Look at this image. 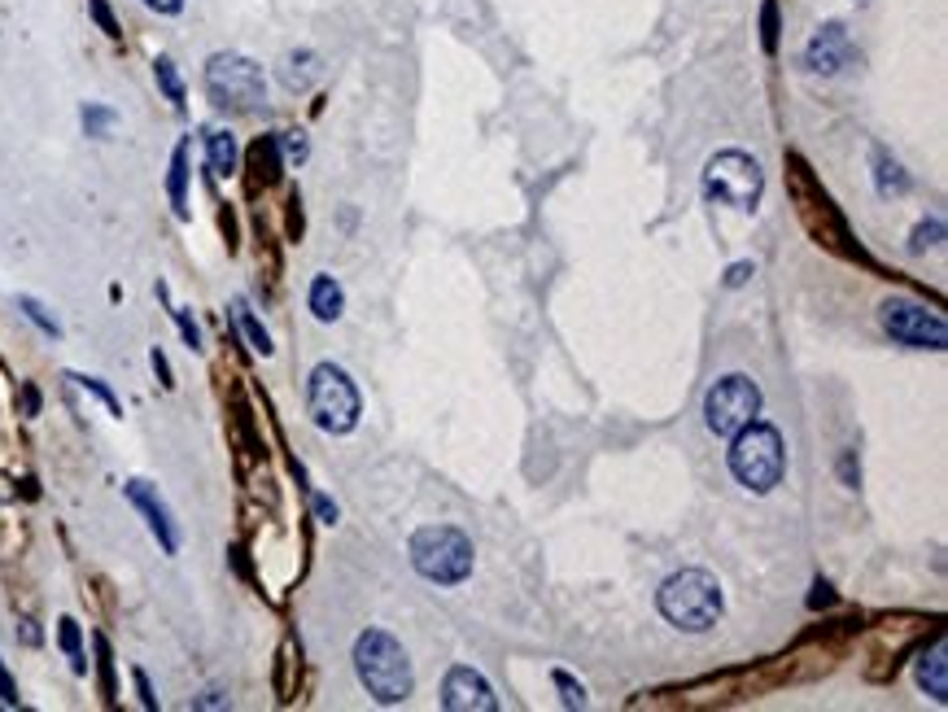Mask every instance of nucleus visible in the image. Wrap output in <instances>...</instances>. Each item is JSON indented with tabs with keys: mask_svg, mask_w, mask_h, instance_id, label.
Wrapping results in <instances>:
<instances>
[{
	"mask_svg": "<svg viewBox=\"0 0 948 712\" xmlns=\"http://www.w3.org/2000/svg\"><path fill=\"white\" fill-rule=\"evenodd\" d=\"M354 669H358V682L367 687V696L376 704H402L415 687L411 678V661L402 652V643L385 630H363L358 643H354Z\"/></svg>",
	"mask_w": 948,
	"mask_h": 712,
	"instance_id": "1",
	"label": "nucleus"
},
{
	"mask_svg": "<svg viewBox=\"0 0 948 712\" xmlns=\"http://www.w3.org/2000/svg\"><path fill=\"white\" fill-rule=\"evenodd\" d=\"M655 604H660V617H664L669 625L686 630V634H704V630H712V625L721 621V586H717V577L704 573V569H682V573H673V577L660 586Z\"/></svg>",
	"mask_w": 948,
	"mask_h": 712,
	"instance_id": "2",
	"label": "nucleus"
},
{
	"mask_svg": "<svg viewBox=\"0 0 948 712\" xmlns=\"http://www.w3.org/2000/svg\"><path fill=\"white\" fill-rule=\"evenodd\" d=\"M730 472H734V481H739L743 490L769 494V490L783 481V472H787L783 433H778L774 424H761V420L743 424V428L734 433V441H730Z\"/></svg>",
	"mask_w": 948,
	"mask_h": 712,
	"instance_id": "3",
	"label": "nucleus"
},
{
	"mask_svg": "<svg viewBox=\"0 0 948 712\" xmlns=\"http://www.w3.org/2000/svg\"><path fill=\"white\" fill-rule=\"evenodd\" d=\"M411 564L433 586H459L472 573V542L455 525H424L411 538Z\"/></svg>",
	"mask_w": 948,
	"mask_h": 712,
	"instance_id": "4",
	"label": "nucleus"
},
{
	"mask_svg": "<svg viewBox=\"0 0 948 712\" xmlns=\"http://www.w3.org/2000/svg\"><path fill=\"white\" fill-rule=\"evenodd\" d=\"M704 193L717 206H734V210H752L765 193V171L752 153L743 149H726L717 158H708L704 166Z\"/></svg>",
	"mask_w": 948,
	"mask_h": 712,
	"instance_id": "5",
	"label": "nucleus"
},
{
	"mask_svg": "<svg viewBox=\"0 0 948 712\" xmlns=\"http://www.w3.org/2000/svg\"><path fill=\"white\" fill-rule=\"evenodd\" d=\"M307 406H311V420L323 433H350L358 424L363 398H358L354 380L336 363H319L311 371V380H307Z\"/></svg>",
	"mask_w": 948,
	"mask_h": 712,
	"instance_id": "6",
	"label": "nucleus"
},
{
	"mask_svg": "<svg viewBox=\"0 0 948 712\" xmlns=\"http://www.w3.org/2000/svg\"><path fill=\"white\" fill-rule=\"evenodd\" d=\"M206 88L215 96L219 110H259L263 96H267V83H263V70L241 57V53H215L210 66H206Z\"/></svg>",
	"mask_w": 948,
	"mask_h": 712,
	"instance_id": "7",
	"label": "nucleus"
},
{
	"mask_svg": "<svg viewBox=\"0 0 948 712\" xmlns=\"http://www.w3.org/2000/svg\"><path fill=\"white\" fill-rule=\"evenodd\" d=\"M761 415V389H756V380H747V376H721L712 389H708V398H704V424L717 433V437H734L743 424H752Z\"/></svg>",
	"mask_w": 948,
	"mask_h": 712,
	"instance_id": "8",
	"label": "nucleus"
},
{
	"mask_svg": "<svg viewBox=\"0 0 948 712\" xmlns=\"http://www.w3.org/2000/svg\"><path fill=\"white\" fill-rule=\"evenodd\" d=\"M791 162V193H796V202H800V219H804V228L826 245V250H840V254H848V228H844V219H840V210L831 206V197L813 184V175H809V166L791 153L787 158Z\"/></svg>",
	"mask_w": 948,
	"mask_h": 712,
	"instance_id": "9",
	"label": "nucleus"
},
{
	"mask_svg": "<svg viewBox=\"0 0 948 712\" xmlns=\"http://www.w3.org/2000/svg\"><path fill=\"white\" fill-rule=\"evenodd\" d=\"M883 329L892 342H901L910 351H945L948 342L945 315L923 307V302H905V298L883 302Z\"/></svg>",
	"mask_w": 948,
	"mask_h": 712,
	"instance_id": "10",
	"label": "nucleus"
},
{
	"mask_svg": "<svg viewBox=\"0 0 948 712\" xmlns=\"http://www.w3.org/2000/svg\"><path fill=\"white\" fill-rule=\"evenodd\" d=\"M442 709L446 712H494L499 709V700H494L490 682H486L477 669L455 665V669L446 674V687H442Z\"/></svg>",
	"mask_w": 948,
	"mask_h": 712,
	"instance_id": "11",
	"label": "nucleus"
},
{
	"mask_svg": "<svg viewBox=\"0 0 948 712\" xmlns=\"http://www.w3.org/2000/svg\"><path fill=\"white\" fill-rule=\"evenodd\" d=\"M848 61H853V44H848L844 22H826V26L809 39V48H804V66L818 70V74H840Z\"/></svg>",
	"mask_w": 948,
	"mask_h": 712,
	"instance_id": "12",
	"label": "nucleus"
},
{
	"mask_svg": "<svg viewBox=\"0 0 948 712\" xmlns=\"http://www.w3.org/2000/svg\"><path fill=\"white\" fill-rule=\"evenodd\" d=\"M127 498H132V503L145 512V520H149L153 538L162 542V551H167V555H175V551H180V533H175V520H171L167 503L158 498V490H153L149 481H127Z\"/></svg>",
	"mask_w": 948,
	"mask_h": 712,
	"instance_id": "13",
	"label": "nucleus"
},
{
	"mask_svg": "<svg viewBox=\"0 0 948 712\" xmlns=\"http://www.w3.org/2000/svg\"><path fill=\"white\" fill-rule=\"evenodd\" d=\"M918 687H923L936 704H945L948 700V643H945V634H936L932 652L918 656Z\"/></svg>",
	"mask_w": 948,
	"mask_h": 712,
	"instance_id": "14",
	"label": "nucleus"
},
{
	"mask_svg": "<svg viewBox=\"0 0 948 712\" xmlns=\"http://www.w3.org/2000/svg\"><path fill=\"white\" fill-rule=\"evenodd\" d=\"M250 166H254V188L259 184H276L281 180V140L276 136H263L254 149H250Z\"/></svg>",
	"mask_w": 948,
	"mask_h": 712,
	"instance_id": "15",
	"label": "nucleus"
},
{
	"mask_svg": "<svg viewBox=\"0 0 948 712\" xmlns=\"http://www.w3.org/2000/svg\"><path fill=\"white\" fill-rule=\"evenodd\" d=\"M341 311H345V294H341V285H336L332 276H316V285H311V315L323 320V324H332Z\"/></svg>",
	"mask_w": 948,
	"mask_h": 712,
	"instance_id": "16",
	"label": "nucleus"
},
{
	"mask_svg": "<svg viewBox=\"0 0 948 712\" xmlns=\"http://www.w3.org/2000/svg\"><path fill=\"white\" fill-rule=\"evenodd\" d=\"M875 184H879L883 197H901V193H910V175H905V166H901L888 149H875Z\"/></svg>",
	"mask_w": 948,
	"mask_h": 712,
	"instance_id": "17",
	"label": "nucleus"
},
{
	"mask_svg": "<svg viewBox=\"0 0 948 712\" xmlns=\"http://www.w3.org/2000/svg\"><path fill=\"white\" fill-rule=\"evenodd\" d=\"M281 79H285V88H289V92H307V88H311V83L319 79V57L311 53V48H302V53H289V61H285Z\"/></svg>",
	"mask_w": 948,
	"mask_h": 712,
	"instance_id": "18",
	"label": "nucleus"
},
{
	"mask_svg": "<svg viewBox=\"0 0 948 712\" xmlns=\"http://www.w3.org/2000/svg\"><path fill=\"white\" fill-rule=\"evenodd\" d=\"M167 193H171L175 215H189V145H184V140H180L175 153H171V180H167Z\"/></svg>",
	"mask_w": 948,
	"mask_h": 712,
	"instance_id": "19",
	"label": "nucleus"
},
{
	"mask_svg": "<svg viewBox=\"0 0 948 712\" xmlns=\"http://www.w3.org/2000/svg\"><path fill=\"white\" fill-rule=\"evenodd\" d=\"M206 158H210V175H237V140H232V131H210L206 136Z\"/></svg>",
	"mask_w": 948,
	"mask_h": 712,
	"instance_id": "20",
	"label": "nucleus"
},
{
	"mask_svg": "<svg viewBox=\"0 0 948 712\" xmlns=\"http://www.w3.org/2000/svg\"><path fill=\"white\" fill-rule=\"evenodd\" d=\"M232 320H237V329H241V337L259 351V355H272L276 346H272V337H267V329L254 320V311L245 307V302H232Z\"/></svg>",
	"mask_w": 948,
	"mask_h": 712,
	"instance_id": "21",
	"label": "nucleus"
},
{
	"mask_svg": "<svg viewBox=\"0 0 948 712\" xmlns=\"http://www.w3.org/2000/svg\"><path fill=\"white\" fill-rule=\"evenodd\" d=\"M57 639H61V652L70 656V665H75V674H83L88 669V661H83V639H79V625L66 617L61 625H57Z\"/></svg>",
	"mask_w": 948,
	"mask_h": 712,
	"instance_id": "22",
	"label": "nucleus"
},
{
	"mask_svg": "<svg viewBox=\"0 0 948 712\" xmlns=\"http://www.w3.org/2000/svg\"><path fill=\"white\" fill-rule=\"evenodd\" d=\"M153 70H158V83H162V92H167L175 105H184V83H180V74H175V61H171V57H158V61H153Z\"/></svg>",
	"mask_w": 948,
	"mask_h": 712,
	"instance_id": "23",
	"label": "nucleus"
},
{
	"mask_svg": "<svg viewBox=\"0 0 948 712\" xmlns=\"http://www.w3.org/2000/svg\"><path fill=\"white\" fill-rule=\"evenodd\" d=\"M945 241V223L940 219H927V223H918L914 228V241H910V250L914 254H923V250H932V245H940Z\"/></svg>",
	"mask_w": 948,
	"mask_h": 712,
	"instance_id": "24",
	"label": "nucleus"
},
{
	"mask_svg": "<svg viewBox=\"0 0 948 712\" xmlns=\"http://www.w3.org/2000/svg\"><path fill=\"white\" fill-rule=\"evenodd\" d=\"M18 307H22V311H26V320H31V324H39V329H44L48 337H61V329H57V320H53V315H48V311H44V307H39L35 298H22Z\"/></svg>",
	"mask_w": 948,
	"mask_h": 712,
	"instance_id": "25",
	"label": "nucleus"
},
{
	"mask_svg": "<svg viewBox=\"0 0 948 712\" xmlns=\"http://www.w3.org/2000/svg\"><path fill=\"white\" fill-rule=\"evenodd\" d=\"M556 687H560L564 709H586V687H582V682H573L569 674H556Z\"/></svg>",
	"mask_w": 948,
	"mask_h": 712,
	"instance_id": "26",
	"label": "nucleus"
},
{
	"mask_svg": "<svg viewBox=\"0 0 948 712\" xmlns=\"http://www.w3.org/2000/svg\"><path fill=\"white\" fill-rule=\"evenodd\" d=\"M761 26H765V53H774V48H778V0H769V4H765V13H761Z\"/></svg>",
	"mask_w": 948,
	"mask_h": 712,
	"instance_id": "27",
	"label": "nucleus"
},
{
	"mask_svg": "<svg viewBox=\"0 0 948 712\" xmlns=\"http://www.w3.org/2000/svg\"><path fill=\"white\" fill-rule=\"evenodd\" d=\"M75 380H79L83 389H92V393H96V398H101V402H105V406H110L114 415H123V406H118V398H114V393H110V389H105V384H101L96 376H75Z\"/></svg>",
	"mask_w": 948,
	"mask_h": 712,
	"instance_id": "28",
	"label": "nucleus"
},
{
	"mask_svg": "<svg viewBox=\"0 0 948 712\" xmlns=\"http://www.w3.org/2000/svg\"><path fill=\"white\" fill-rule=\"evenodd\" d=\"M96 661H101V687H105V696H114V665H110V643L105 639H96Z\"/></svg>",
	"mask_w": 948,
	"mask_h": 712,
	"instance_id": "29",
	"label": "nucleus"
},
{
	"mask_svg": "<svg viewBox=\"0 0 948 712\" xmlns=\"http://www.w3.org/2000/svg\"><path fill=\"white\" fill-rule=\"evenodd\" d=\"M83 123H88V136H101V131H105V127L114 123V114H110V110H96V105H92V110H83Z\"/></svg>",
	"mask_w": 948,
	"mask_h": 712,
	"instance_id": "30",
	"label": "nucleus"
},
{
	"mask_svg": "<svg viewBox=\"0 0 948 712\" xmlns=\"http://www.w3.org/2000/svg\"><path fill=\"white\" fill-rule=\"evenodd\" d=\"M175 324H180V333H184L189 351H202V333H197V324L189 320V311H175Z\"/></svg>",
	"mask_w": 948,
	"mask_h": 712,
	"instance_id": "31",
	"label": "nucleus"
},
{
	"mask_svg": "<svg viewBox=\"0 0 948 712\" xmlns=\"http://www.w3.org/2000/svg\"><path fill=\"white\" fill-rule=\"evenodd\" d=\"M92 13H96V22L105 26V35H118V22H114V13L105 9V0H92Z\"/></svg>",
	"mask_w": 948,
	"mask_h": 712,
	"instance_id": "32",
	"label": "nucleus"
},
{
	"mask_svg": "<svg viewBox=\"0 0 948 712\" xmlns=\"http://www.w3.org/2000/svg\"><path fill=\"white\" fill-rule=\"evenodd\" d=\"M285 149H289V158H294V162H302V158H307V136H302V131H289Z\"/></svg>",
	"mask_w": 948,
	"mask_h": 712,
	"instance_id": "33",
	"label": "nucleus"
},
{
	"mask_svg": "<svg viewBox=\"0 0 948 712\" xmlns=\"http://www.w3.org/2000/svg\"><path fill=\"white\" fill-rule=\"evenodd\" d=\"M831 604H835L831 586H826V582H818V586H813V595H809V608H831Z\"/></svg>",
	"mask_w": 948,
	"mask_h": 712,
	"instance_id": "34",
	"label": "nucleus"
},
{
	"mask_svg": "<svg viewBox=\"0 0 948 712\" xmlns=\"http://www.w3.org/2000/svg\"><path fill=\"white\" fill-rule=\"evenodd\" d=\"M752 272H756L752 263H734V267H730V276H726V285H730V289H739V285H743Z\"/></svg>",
	"mask_w": 948,
	"mask_h": 712,
	"instance_id": "35",
	"label": "nucleus"
},
{
	"mask_svg": "<svg viewBox=\"0 0 948 712\" xmlns=\"http://www.w3.org/2000/svg\"><path fill=\"white\" fill-rule=\"evenodd\" d=\"M0 696H4V704H18V687H13V678L0 669Z\"/></svg>",
	"mask_w": 948,
	"mask_h": 712,
	"instance_id": "36",
	"label": "nucleus"
},
{
	"mask_svg": "<svg viewBox=\"0 0 948 712\" xmlns=\"http://www.w3.org/2000/svg\"><path fill=\"white\" fill-rule=\"evenodd\" d=\"M149 9H158V13H180L184 9V0H145Z\"/></svg>",
	"mask_w": 948,
	"mask_h": 712,
	"instance_id": "37",
	"label": "nucleus"
},
{
	"mask_svg": "<svg viewBox=\"0 0 948 712\" xmlns=\"http://www.w3.org/2000/svg\"><path fill=\"white\" fill-rule=\"evenodd\" d=\"M136 687H140V700H145V709H158V700L149 696V678H145V674H136Z\"/></svg>",
	"mask_w": 948,
	"mask_h": 712,
	"instance_id": "38",
	"label": "nucleus"
},
{
	"mask_svg": "<svg viewBox=\"0 0 948 712\" xmlns=\"http://www.w3.org/2000/svg\"><path fill=\"white\" fill-rule=\"evenodd\" d=\"M35 406H39V393H35V389H22V411L35 415Z\"/></svg>",
	"mask_w": 948,
	"mask_h": 712,
	"instance_id": "39",
	"label": "nucleus"
},
{
	"mask_svg": "<svg viewBox=\"0 0 948 712\" xmlns=\"http://www.w3.org/2000/svg\"><path fill=\"white\" fill-rule=\"evenodd\" d=\"M316 512H319V516H323V520H328V525H332V520H336V507H332V503H328V498H316Z\"/></svg>",
	"mask_w": 948,
	"mask_h": 712,
	"instance_id": "40",
	"label": "nucleus"
},
{
	"mask_svg": "<svg viewBox=\"0 0 948 712\" xmlns=\"http://www.w3.org/2000/svg\"><path fill=\"white\" fill-rule=\"evenodd\" d=\"M153 367H158V376H162V384H171V367H167V358L153 351Z\"/></svg>",
	"mask_w": 948,
	"mask_h": 712,
	"instance_id": "41",
	"label": "nucleus"
}]
</instances>
